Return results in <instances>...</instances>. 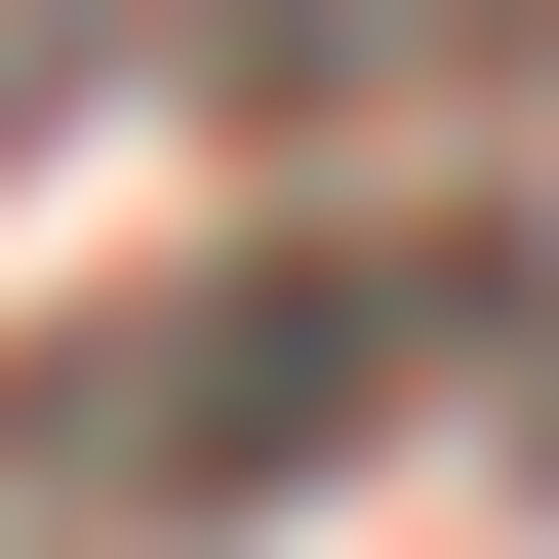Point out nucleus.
Instances as JSON below:
<instances>
[{
	"label": "nucleus",
	"instance_id": "nucleus-1",
	"mask_svg": "<svg viewBox=\"0 0 559 559\" xmlns=\"http://www.w3.org/2000/svg\"><path fill=\"white\" fill-rule=\"evenodd\" d=\"M360 360H440V240H240V280H160V320H81L40 360V520H200V479H280V440H360Z\"/></svg>",
	"mask_w": 559,
	"mask_h": 559
}]
</instances>
